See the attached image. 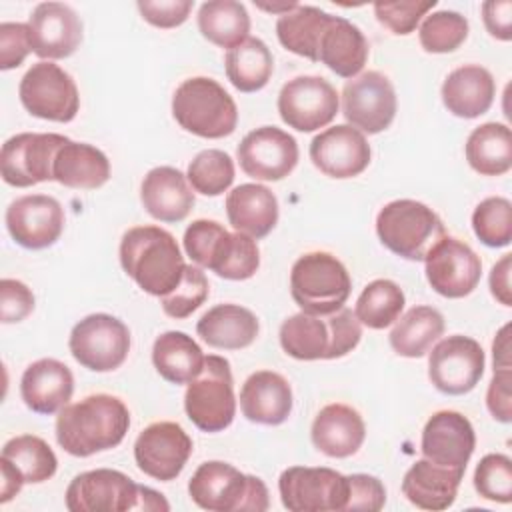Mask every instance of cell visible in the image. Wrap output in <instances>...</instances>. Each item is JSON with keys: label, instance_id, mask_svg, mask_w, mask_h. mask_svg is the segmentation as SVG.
Wrapping results in <instances>:
<instances>
[{"label": "cell", "instance_id": "1", "mask_svg": "<svg viewBox=\"0 0 512 512\" xmlns=\"http://www.w3.org/2000/svg\"><path fill=\"white\" fill-rule=\"evenodd\" d=\"M128 428L130 412L120 398L92 394L58 412L56 440L64 452L86 458L118 446Z\"/></svg>", "mask_w": 512, "mask_h": 512}, {"label": "cell", "instance_id": "32", "mask_svg": "<svg viewBox=\"0 0 512 512\" xmlns=\"http://www.w3.org/2000/svg\"><path fill=\"white\" fill-rule=\"evenodd\" d=\"M258 318L240 304H218L202 314L196 324L198 336L212 348L240 350L258 336Z\"/></svg>", "mask_w": 512, "mask_h": 512}, {"label": "cell", "instance_id": "16", "mask_svg": "<svg viewBox=\"0 0 512 512\" xmlns=\"http://www.w3.org/2000/svg\"><path fill=\"white\" fill-rule=\"evenodd\" d=\"M140 486L126 474L110 468H96L72 478L66 488L70 512H128L138 510Z\"/></svg>", "mask_w": 512, "mask_h": 512}, {"label": "cell", "instance_id": "54", "mask_svg": "<svg viewBox=\"0 0 512 512\" xmlns=\"http://www.w3.org/2000/svg\"><path fill=\"white\" fill-rule=\"evenodd\" d=\"M512 368H494V376L488 384L486 406L494 420L508 424L512 420Z\"/></svg>", "mask_w": 512, "mask_h": 512}, {"label": "cell", "instance_id": "9", "mask_svg": "<svg viewBox=\"0 0 512 512\" xmlns=\"http://www.w3.org/2000/svg\"><path fill=\"white\" fill-rule=\"evenodd\" d=\"M68 348L80 366L92 372H112L130 352V330L116 316L90 314L72 328Z\"/></svg>", "mask_w": 512, "mask_h": 512}, {"label": "cell", "instance_id": "19", "mask_svg": "<svg viewBox=\"0 0 512 512\" xmlns=\"http://www.w3.org/2000/svg\"><path fill=\"white\" fill-rule=\"evenodd\" d=\"M426 280L444 298H464L480 282L482 262L462 240L444 236L426 256Z\"/></svg>", "mask_w": 512, "mask_h": 512}, {"label": "cell", "instance_id": "53", "mask_svg": "<svg viewBox=\"0 0 512 512\" xmlns=\"http://www.w3.org/2000/svg\"><path fill=\"white\" fill-rule=\"evenodd\" d=\"M142 18L156 28H176L184 24L192 12V0H140Z\"/></svg>", "mask_w": 512, "mask_h": 512}, {"label": "cell", "instance_id": "27", "mask_svg": "<svg viewBox=\"0 0 512 512\" xmlns=\"http://www.w3.org/2000/svg\"><path fill=\"white\" fill-rule=\"evenodd\" d=\"M466 468H448L426 458L416 460L402 480V494L422 510H446L454 504Z\"/></svg>", "mask_w": 512, "mask_h": 512}, {"label": "cell", "instance_id": "28", "mask_svg": "<svg viewBox=\"0 0 512 512\" xmlns=\"http://www.w3.org/2000/svg\"><path fill=\"white\" fill-rule=\"evenodd\" d=\"M366 436V426L362 416L348 404H328L324 406L310 430L312 444L330 458H348L358 452Z\"/></svg>", "mask_w": 512, "mask_h": 512}, {"label": "cell", "instance_id": "26", "mask_svg": "<svg viewBox=\"0 0 512 512\" xmlns=\"http://www.w3.org/2000/svg\"><path fill=\"white\" fill-rule=\"evenodd\" d=\"M140 200L152 218L160 222H182L194 206V192L178 168L158 166L144 176Z\"/></svg>", "mask_w": 512, "mask_h": 512}, {"label": "cell", "instance_id": "29", "mask_svg": "<svg viewBox=\"0 0 512 512\" xmlns=\"http://www.w3.org/2000/svg\"><path fill=\"white\" fill-rule=\"evenodd\" d=\"M226 216L236 232L258 240L274 230L278 200L262 184H240L226 196Z\"/></svg>", "mask_w": 512, "mask_h": 512}, {"label": "cell", "instance_id": "56", "mask_svg": "<svg viewBox=\"0 0 512 512\" xmlns=\"http://www.w3.org/2000/svg\"><path fill=\"white\" fill-rule=\"evenodd\" d=\"M510 272H512V254H504L490 270V292L504 306H512Z\"/></svg>", "mask_w": 512, "mask_h": 512}, {"label": "cell", "instance_id": "50", "mask_svg": "<svg viewBox=\"0 0 512 512\" xmlns=\"http://www.w3.org/2000/svg\"><path fill=\"white\" fill-rule=\"evenodd\" d=\"M32 310H34L32 290L20 280L2 278L0 280V320L4 324L22 322L32 314Z\"/></svg>", "mask_w": 512, "mask_h": 512}, {"label": "cell", "instance_id": "33", "mask_svg": "<svg viewBox=\"0 0 512 512\" xmlns=\"http://www.w3.org/2000/svg\"><path fill=\"white\" fill-rule=\"evenodd\" d=\"M52 178L66 188L96 190L108 182L110 162L96 146L68 140L54 158Z\"/></svg>", "mask_w": 512, "mask_h": 512}, {"label": "cell", "instance_id": "41", "mask_svg": "<svg viewBox=\"0 0 512 512\" xmlns=\"http://www.w3.org/2000/svg\"><path fill=\"white\" fill-rule=\"evenodd\" d=\"M260 266V250L254 238L240 232H224L208 260V270L226 280H248Z\"/></svg>", "mask_w": 512, "mask_h": 512}, {"label": "cell", "instance_id": "12", "mask_svg": "<svg viewBox=\"0 0 512 512\" xmlns=\"http://www.w3.org/2000/svg\"><path fill=\"white\" fill-rule=\"evenodd\" d=\"M70 138L54 132H22L8 138L0 152V170L6 184L28 188L52 178V166L58 150Z\"/></svg>", "mask_w": 512, "mask_h": 512}, {"label": "cell", "instance_id": "37", "mask_svg": "<svg viewBox=\"0 0 512 512\" xmlns=\"http://www.w3.org/2000/svg\"><path fill=\"white\" fill-rule=\"evenodd\" d=\"M332 14L316 6H296L294 10L282 14L276 22V36L280 44L312 62H318L320 38L330 22Z\"/></svg>", "mask_w": 512, "mask_h": 512}, {"label": "cell", "instance_id": "34", "mask_svg": "<svg viewBox=\"0 0 512 512\" xmlns=\"http://www.w3.org/2000/svg\"><path fill=\"white\" fill-rule=\"evenodd\" d=\"M202 348L192 336L170 330L160 334L152 346V362L156 372L170 384H190L204 368Z\"/></svg>", "mask_w": 512, "mask_h": 512}, {"label": "cell", "instance_id": "10", "mask_svg": "<svg viewBox=\"0 0 512 512\" xmlns=\"http://www.w3.org/2000/svg\"><path fill=\"white\" fill-rule=\"evenodd\" d=\"M20 102L36 118L70 122L80 108L72 76L52 62H36L20 80Z\"/></svg>", "mask_w": 512, "mask_h": 512}, {"label": "cell", "instance_id": "30", "mask_svg": "<svg viewBox=\"0 0 512 512\" xmlns=\"http://www.w3.org/2000/svg\"><path fill=\"white\" fill-rule=\"evenodd\" d=\"M496 94L492 74L478 64L452 70L442 84V102L458 118H478L490 110Z\"/></svg>", "mask_w": 512, "mask_h": 512}, {"label": "cell", "instance_id": "20", "mask_svg": "<svg viewBox=\"0 0 512 512\" xmlns=\"http://www.w3.org/2000/svg\"><path fill=\"white\" fill-rule=\"evenodd\" d=\"M6 228L26 250L48 248L64 230L62 204L48 194L20 196L6 210Z\"/></svg>", "mask_w": 512, "mask_h": 512}, {"label": "cell", "instance_id": "23", "mask_svg": "<svg viewBox=\"0 0 512 512\" xmlns=\"http://www.w3.org/2000/svg\"><path fill=\"white\" fill-rule=\"evenodd\" d=\"M476 448V434L470 420L454 410L432 414L422 430V456L448 468H466Z\"/></svg>", "mask_w": 512, "mask_h": 512}, {"label": "cell", "instance_id": "35", "mask_svg": "<svg viewBox=\"0 0 512 512\" xmlns=\"http://www.w3.org/2000/svg\"><path fill=\"white\" fill-rule=\"evenodd\" d=\"M466 160L482 176H502L512 168V132L506 124L486 122L466 140Z\"/></svg>", "mask_w": 512, "mask_h": 512}, {"label": "cell", "instance_id": "15", "mask_svg": "<svg viewBox=\"0 0 512 512\" xmlns=\"http://www.w3.org/2000/svg\"><path fill=\"white\" fill-rule=\"evenodd\" d=\"M396 106L392 82L376 70H368L344 84L342 114L360 132L378 134L386 130L396 116Z\"/></svg>", "mask_w": 512, "mask_h": 512}, {"label": "cell", "instance_id": "6", "mask_svg": "<svg viewBox=\"0 0 512 512\" xmlns=\"http://www.w3.org/2000/svg\"><path fill=\"white\" fill-rule=\"evenodd\" d=\"M380 242L400 258L422 262L446 236L440 216L416 200H392L376 216Z\"/></svg>", "mask_w": 512, "mask_h": 512}, {"label": "cell", "instance_id": "40", "mask_svg": "<svg viewBox=\"0 0 512 512\" xmlns=\"http://www.w3.org/2000/svg\"><path fill=\"white\" fill-rule=\"evenodd\" d=\"M0 460L8 462L24 480V484H40L56 474L58 458L54 450L34 434H22L10 438Z\"/></svg>", "mask_w": 512, "mask_h": 512}, {"label": "cell", "instance_id": "57", "mask_svg": "<svg viewBox=\"0 0 512 512\" xmlns=\"http://www.w3.org/2000/svg\"><path fill=\"white\" fill-rule=\"evenodd\" d=\"M0 470H2V484H0V502L6 504L8 500H12L20 488L24 486L22 476L4 460H0Z\"/></svg>", "mask_w": 512, "mask_h": 512}, {"label": "cell", "instance_id": "11", "mask_svg": "<svg viewBox=\"0 0 512 512\" xmlns=\"http://www.w3.org/2000/svg\"><path fill=\"white\" fill-rule=\"evenodd\" d=\"M282 506L290 512L346 510L348 478L332 468L292 466L278 480Z\"/></svg>", "mask_w": 512, "mask_h": 512}, {"label": "cell", "instance_id": "2", "mask_svg": "<svg viewBox=\"0 0 512 512\" xmlns=\"http://www.w3.org/2000/svg\"><path fill=\"white\" fill-rule=\"evenodd\" d=\"M124 272L148 294L166 296L184 274V256L170 232L160 226H134L120 240Z\"/></svg>", "mask_w": 512, "mask_h": 512}, {"label": "cell", "instance_id": "39", "mask_svg": "<svg viewBox=\"0 0 512 512\" xmlns=\"http://www.w3.org/2000/svg\"><path fill=\"white\" fill-rule=\"evenodd\" d=\"M226 76L240 92L262 90L274 70L270 48L260 38H246L242 44L226 52Z\"/></svg>", "mask_w": 512, "mask_h": 512}, {"label": "cell", "instance_id": "7", "mask_svg": "<svg viewBox=\"0 0 512 512\" xmlns=\"http://www.w3.org/2000/svg\"><path fill=\"white\" fill-rule=\"evenodd\" d=\"M352 290L346 266L330 252H308L290 270V294L302 312L328 316L340 310Z\"/></svg>", "mask_w": 512, "mask_h": 512}, {"label": "cell", "instance_id": "18", "mask_svg": "<svg viewBox=\"0 0 512 512\" xmlns=\"http://www.w3.org/2000/svg\"><path fill=\"white\" fill-rule=\"evenodd\" d=\"M236 156L246 176L276 182L296 168L298 144L288 132L276 126H262L242 138Z\"/></svg>", "mask_w": 512, "mask_h": 512}, {"label": "cell", "instance_id": "45", "mask_svg": "<svg viewBox=\"0 0 512 512\" xmlns=\"http://www.w3.org/2000/svg\"><path fill=\"white\" fill-rule=\"evenodd\" d=\"M472 230L488 248H504L512 240V204L508 198H484L472 212Z\"/></svg>", "mask_w": 512, "mask_h": 512}, {"label": "cell", "instance_id": "52", "mask_svg": "<svg viewBox=\"0 0 512 512\" xmlns=\"http://www.w3.org/2000/svg\"><path fill=\"white\" fill-rule=\"evenodd\" d=\"M32 50L30 28L22 22L0 24V68H18Z\"/></svg>", "mask_w": 512, "mask_h": 512}, {"label": "cell", "instance_id": "55", "mask_svg": "<svg viewBox=\"0 0 512 512\" xmlns=\"http://www.w3.org/2000/svg\"><path fill=\"white\" fill-rule=\"evenodd\" d=\"M482 20L490 36L508 42L512 38V2L488 0L482 4Z\"/></svg>", "mask_w": 512, "mask_h": 512}, {"label": "cell", "instance_id": "47", "mask_svg": "<svg viewBox=\"0 0 512 512\" xmlns=\"http://www.w3.org/2000/svg\"><path fill=\"white\" fill-rule=\"evenodd\" d=\"M476 492L492 502L512 500V460L506 454H486L474 470Z\"/></svg>", "mask_w": 512, "mask_h": 512}, {"label": "cell", "instance_id": "42", "mask_svg": "<svg viewBox=\"0 0 512 512\" xmlns=\"http://www.w3.org/2000/svg\"><path fill=\"white\" fill-rule=\"evenodd\" d=\"M404 304L406 298L402 288L392 280L380 278L372 280L362 290V294L356 300L354 314L360 324L372 330H382L400 318Z\"/></svg>", "mask_w": 512, "mask_h": 512}, {"label": "cell", "instance_id": "58", "mask_svg": "<svg viewBox=\"0 0 512 512\" xmlns=\"http://www.w3.org/2000/svg\"><path fill=\"white\" fill-rule=\"evenodd\" d=\"M510 324L502 326L500 332L496 334L492 342V356H494V368H510L512 358H510Z\"/></svg>", "mask_w": 512, "mask_h": 512}, {"label": "cell", "instance_id": "5", "mask_svg": "<svg viewBox=\"0 0 512 512\" xmlns=\"http://www.w3.org/2000/svg\"><path fill=\"white\" fill-rule=\"evenodd\" d=\"M172 116L186 132L200 138H224L236 130L238 108L232 96L212 78L184 80L172 96Z\"/></svg>", "mask_w": 512, "mask_h": 512}, {"label": "cell", "instance_id": "43", "mask_svg": "<svg viewBox=\"0 0 512 512\" xmlns=\"http://www.w3.org/2000/svg\"><path fill=\"white\" fill-rule=\"evenodd\" d=\"M186 178L196 192L204 196H220L234 182V162L226 152L208 148L198 152L188 164Z\"/></svg>", "mask_w": 512, "mask_h": 512}, {"label": "cell", "instance_id": "14", "mask_svg": "<svg viewBox=\"0 0 512 512\" xmlns=\"http://www.w3.org/2000/svg\"><path fill=\"white\" fill-rule=\"evenodd\" d=\"M278 112L290 128L314 132L330 124L338 114V94L322 76H296L282 86Z\"/></svg>", "mask_w": 512, "mask_h": 512}, {"label": "cell", "instance_id": "31", "mask_svg": "<svg viewBox=\"0 0 512 512\" xmlns=\"http://www.w3.org/2000/svg\"><path fill=\"white\" fill-rule=\"evenodd\" d=\"M368 40L362 30L342 16H332L318 46V62L340 78H356L368 60Z\"/></svg>", "mask_w": 512, "mask_h": 512}, {"label": "cell", "instance_id": "22", "mask_svg": "<svg viewBox=\"0 0 512 512\" xmlns=\"http://www.w3.org/2000/svg\"><path fill=\"white\" fill-rule=\"evenodd\" d=\"M32 52L44 60L68 58L82 42L78 14L62 2L38 4L28 20Z\"/></svg>", "mask_w": 512, "mask_h": 512}, {"label": "cell", "instance_id": "36", "mask_svg": "<svg viewBox=\"0 0 512 512\" xmlns=\"http://www.w3.org/2000/svg\"><path fill=\"white\" fill-rule=\"evenodd\" d=\"M442 334L444 316L432 306H414L394 324L388 340L396 354L420 358Z\"/></svg>", "mask_w": 512, "mask_h": 512}, {"label": "cell", "instance_id": "25", "mask_svg": "<svg viewBox=\"0 0 512 512\" xmlns=\"http://www.w3.org/2000/svg\"><path fill=\"white\" fill-rule=\"evenodd\" d=\"M240 410L256 424L278 426L292 412V388L272 370H258L246 378L240 390Z\"/></svg>", "mask_w": 512, "mask_h": 512}, {"label": "cell", "instance_id": "38", "mask_svg": "<svg viewBox=\"0 0 512 512\" xmlns=\"http://www.w3.org/2000/svg\"><path fill=\"white\" fill-rule=\"evenodd\" d=\"M198 30L208 42L232 50L248 38L250 16L236 0H210L198 10Z\"/></svg>", "mask_w": 512, "mask_h": 512}, {"label": "cell", "instance_id": "13", "mask_svg": "<svg viewBox=\"0 0 512 512\" xmlns=\"http://www.w3.org/2000/svg\"><path fill=\"white\" fill-rule=\"evenodd\" d=\"M482 346L462 334L440 340L428 358V378L434 388L448 396L468 394L484 374Z\"/></svg>", "mask_w": 512, "mask_h": 512}, {"label": "cell", "instance_id": "8", "mask_svg": "<svg viewBox=\"0 0 512 512\" xmlns=\"http://www.w3.org/2000/svg\"><path fill=\"white\" fill-rule=\"evenodd\" d=\"M230 362L210 354L204 358L202 372L188 384L184 410L190 422L202 432H222L236 414V396L232 386Z\"/></svg>", "mask_w": 512, "mask_h": 512}, {"label": "cell", "instance_id": "46", "mask_svg": "<svg viewBox=\"0 0 512 512\" xmlns=\"http://www.w3.org/2000/svg\"><path fill=\"white\" fill-rule=\"evenodd\" d=\"M206 298H208V280L204 272L198 266L186 264L180 284L172 292L162 296L160 304L164 314H168L170 318L182 320V318H188L196 308H200Z\"/></svg>", "mask_w": 512, "mask_h": 512}, {"label": "cell", "instance_id": "17", "mask_svg": "<svg viewBox=\"0 0 512 512\" xmlns=\"http://www.w3.org/2000/svg\"><path fill=\"white\" fill-rule=\"evenodd\" d=\"M192 454V440L176 422H154L134 442L138 468L160 482L174 480Z\"/></svg>", "mask_w": 512, "mask_h": 512}, {"label": "cell", "instance_id": "44", "mask_svg": "<svg viewBox=\"0 0 512 512\" xmlns=\"http://www.w3.org/2000/svg\"><path fill=\"white\" fill-rule=\"evenodd\" d=\"M466 36H468V20L454 10H438V12L426 14L418 30L422 48L432 54L454 52L464 44Z\"/></svg>", "mask_w": 512, "mask_h": 512}, {"label": "cell", "instance_id": "48", "mask_svg": "<svg viewBox=\"0 0 512 512\" xmlns=\"http://www.w3.org/2000/svg\"><path fill=\"white\" fill-rule=\"evenodd\" d=\"M436 6V0L416 2H378L374 4V14L382 26H386L392 34L406 36L416 30L422 16H426Z\"/></svg>", "mask_w": 512, "mask_h": 512}, {"label": "cell", "instance_id": "24", "mask_svg": "<svg viewBox=\"0 0 512 512\" xmlns=\"http://www.w3.org/2000/svg\"><path fill=\"white\" fill-rule=\"evenodd\" d=\"M74 392V376L70 368L54 358L32 362L20 378V396L36 414H56L68 406Z\"/></svg>", "mask_w": 512, "mask_h": 512}, {"label": "cell", "instance_id": "59", "mask_svg": "<svg viewBox=\"0 0 512 512\" xmlns=\"http://www.w3.org/2000/svg\"><path fill=\"white\" fill-rule=\"evenodd\" d=\"M138 510H170V504L156 490H152L148 486H140Z\"/></svg>", "mask_w": 512, "mask_h": 512}, {"label": "cell", "instance_id": "3", "mask_svg": "<svg viewBox=\"0 0 512 512\" xmlns=\"http://www.w3.org/2000/svg\"><path fill=\"white\" fill-rule=\"evenodd\" d=\"M360 338V322L344 306L328 316L298 312L280 326V346L296 360L342 358L358 346Z\"/></svg>", "mask_w": 512, "mask_h": 512}, {"label": "cell", "instance_id": "21", "mask_svg": "<svg viewBox=\"0 0 512 512\" xmlns=\"http://www.w3.org/2000/svg\"><path fill=\"white\" fill-rule=\"evenodd\" d=\"M370 144L360 130L350 124H336L316 134L310 142L312 164L330 178H352L370 164Z\"/></svg>", "mask_w": 512, "mask_h": 512}, {"label": "cell", "instance_id": "51", "mask_svg": "<svg viewBox=\"0 0 512 512\" xmlns=\"http://www.w3.org/2000/svg\"><path fill=\"white\" fill-rule=\"evenodd\" d=\"M348 478V502L346 510L378 512L386 504L384 484L370 474H350Z\"/></svg>", "mask_w": 512, "mask_h": 512}, {"label": "cell", "instance_id": "49", "mask_svg": "<svg viewBox=\"0 0 512 512\" xmlns=\"http://www.w3.org/2000/svg\"><path fill=\"white\" fill-rule=\"evenodd\" d=\"M226 232L222 224L216 220H194L186 232H184V250L186 254L202 268L208 266V260L212 256V250L220 236Z\"/></svg>", "mask_w": 512, "mask_h": 512}, {"label": "cell", "instance_id": "4", "mask_svg": "<svg viewBox=\"0 0 512 512\" xmlns=\"http://www.w3.org/2000/svg\"><path fill=\"white\" fill-rule=\"evenodd\" d=\"M192 502L208 512H264L268 488L258 476L242 474L232 464L210 460L196 468L188 482Z\"/></svg>", "mask_w": 512, "mask_h": 512}]
</instances>
